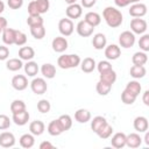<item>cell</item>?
I'll return each mask as SVG.
<instances>
[{
    "instance_id": "6",
    "label": "cell",
    "mask_w": 149,
    "mask_h": 149,
    "mask_svg": "<svg viewBox=\"0 0 149 149\" xmlns=\"http://www.w3.org/2000/svg\"><path fill=\"white\" fill-rule=\"evenodd\" d=\"M147 28H148L147 21L141 17H134L130 21V29H132V33L134 34H139V35L144 34Z\"/></svg>"
},
{
    "instance_id": "43",
    "label": "cell",
    "mask_w": 149,
    "mask_h": 149,
    "mask_svg": "<svg viewBox=\"0 0 149 149\" xmlns=\"http://www.w3.org/2000/svg\"><path fill=\"white\" fill-rule=\"evenodd\" d=\"M139 47L144 52L149 51V35L148 34H143L140 37V40H139Z\"/></svg>"
},
{
    "instance_id": "51",
    "label": "cell",
    "mask_w": 149,
    "mask_h": 149,
    "mask_svg": "<svg viewBox=\"0 0 149 149\" xmlns=\"http://www.w3.org/2000/svg\"><path fill=\"white\" fill-rule=\"evenodd\" d=\"M9 56V49L6 45H0V61L7 59Z\"/></svg>"
},
{
    "instance_id": "35",
    "label": "cell",
    "mask_w": 149,
    "mask_h": 149,
    "mask_svg": "<svg viewBox=\"0 0 149 149\" xmlns=\"http://www.w3.org/2000/svg\"><path fill=\"white\" fill-rule=\"evenodd\" d=\"M22 66H23V63H22V59L20 58H10L6 63V68L9 71H17L22 69Z\"/></svg>"
},
{
    "instance_id": "20",
    "label": "cell",
    "mask_w": 149,
    "mask_h": 149,
    "mask_svg": "<svg viewBox=\"0 0 149 149\" xmlns=\"http://www.w3.org/2000/svg\"><path fill=\"white\" fill-rule=\"evenodd\" d=\"M44 129H45V125L41 120H35V121L30 122V125H29V130H30V133L34 136L42 135L43 132H44Z\"/></svg>"
},
{
    "instance_id": "57",
    "label": "cell",
    "mask_w": 149,
    "mask_h": 149,
    "mask_svg": "<svg viewBox=\"0 0 149 149\" xmlns=\"http://www.w3.org/2000/svg\"><path fill=\"white\" fill-rule=\"evenodd\" d=\"M3 10H5V3H3V2L0 0V14H1Z\"/></svg>"
},
{
    "instance_id": "54",
    "label": "cell",
    "mask_w": 149,
    "mask_h": 149,
    "mask_svg": "<svg viewBox=\"0 0 149 149\" xmlns=\"http://www.w3.org/2000/svg\"><path fill=\"white\" fill-rule=\"evenodd\" d=\"M5 28H7V20L3 16H0V33H2Z\"/></svg>"
},
{
    "instance_id": "24",
    "label": "cell",
    "mask_w": 149,
    "mask_h": 149,
    "mask_svg": "<svg viewBox=\"0 0 149 149\" xmlns=\"http://www.w3.org/2000/svg\"><path fill=\"white\" fill-rule=\"evenodd\" d=\"M41 72L44 78L47 79H52L56 76V68L51 63H45L41 66Z\"/></svg>"
},
{
    "instance_id": "29",
    "label": "cell",
    "mask_w": 149,
    "mask_h": 149,
    "mask_svg": "<svg viewBox=\"0 0 149 149\" xmlns=\"http://www.w3.org/2000/svg\"><path fill=\"white\" fill-rule=\"evenodd\" d=\"M106 123H107V120H106L104 116L98 115V116L93 118V120L91 121V128H92V130L97 134Z\"/></svg>"
},
{
    "instance_id": "12",
    "label": "cell",
    "mask_w": 149,
    "mask_h": 149,
    "mask_svg": "<svg viewBox=\"0 0 149 149\" xmlns=\"http://www.w3.org/2000/svg\"><path fill=\"white\" fill-rule=\"evenodd\" d=\"M15 144V136L10 132H3L0 134V146L3 148H10Z\"/></svg>"
},
{
    "instance_id": "52",
    "label": "cell",
    "mask_w": 149,
    "mask_h": 149,
    "mask_svg": "<svg viewBox=\"0 0 149 149\" xmlns=\"http://www.w3.org/2000/svg\"><path fill=\"white\" fill-rule=\"evenodd\" d=\"M97 3V0H81V6L85 8H91Z\"/></svg>"
},
{
    "instance_id": "45",
    "label": "cell",
    "mask_w": 149,
    "mask_h": 149,
    "mask_svg": "<svg viewBox=\"0 0 149 149\" xmlns=\"http://www.w3.org/2000/svg\"><path fill=\"white\" fill-rule=\"evenodd\" d=\"M50 108H51V105H50L49 100H47V99H41L37 102V109L41 113H48L50 111Z\"/></svg>"
},
{
    "instance_id": "25",
    "label": "cell",
    "mask_w": 149,
    "mask_h": 149,
    "mask_svg": "<svg viewBox=\"0 0 149 149\" xmlns=\"http://www.w3.org/2000/svg\"><path fill=\"white\" fill-rule=\"evenodd\" d=\"M84 20H85L88 24H91L92 27H97V26H99L100 22H101V16H100L98 13H95V12H88V13L85 14Z\"/></svg>"
},
{
    "instance_id": "14",
    "label": "cell",
    "mask_w": 149,
    "mask_h": 149,
    "mask_svg": "<svg viewBox=\"0 0 149 149\" xmlns=\"http://www.w3.org/2000/svg\"><path fill=\"white\" fill-rule=\"evenodd\" d=\"M134 129L139 133H144L148 130L149 123H148V119L146 116H136L134 119Z\"/></svg>"
},
{
    "instance_id": "28",
    "label": "cell",
    "mask_w": 149,
    "mask_h": 149,
    "mask_svg": "<svg viewBox=\"0 0 149 149\" xmlns=\"http://www.w3.org/2000/svg\"><path fill=\"white\" fill-rule=\"evenodd\" d=\"M99 80H102V81H105V83H108V84L113 85V84L115 83V80H116V72H115L113 69L107 70V71L100 73Z\"/></svg>"
},
{
    "instance_id": "53",
    "label": "cell",
    "mask_w": 149,
    "mask_h": 149,
    "mask_svg": "<svg viewBox=\"0 0 149 149\" xmlns=\"http://www.w3.org/2000/svg\"><path fill=\"white\" fill-rule=\"evenodd\" d=\"M55 146L52 143H50L49 141H43L41 144H40V149H54Z\"/></svg>"
},
{
    "instance_id": "1",
    "label": "cell",
    "mask_w": 149,
    "mask_h": 149,
    "mask_svg": "<svg viewBox=\"0 0 149 149\" xmlns=\"http://www.w3.org/2000/svg\"><path fill=\"white\" fill-rule=\"evenodd\" d=\"M102 16H104L107 26L111 28H118L119 26H121V23L123 21L122 13L118 8L112 7V6H108L104 9Z\"/></svg>"
},
{
    "instance_id": "13",
    "label": "cell",
    "mask_w": 149,
    "mask_h": 149,
    "mask_svg": "<svg viewBox=\"0 0 149 149\" xmlns=\"http://www.w3.org/2000/svg\"><path fill=\"white\" fill-rule=\"evenodd\" d=\"M65 13H66V16L69 19H78V17L81 16L83 9H81V6L76 2V3L69 5L68 8H66V10H65Z\"/></svg>"
},
{
    "instance_id": "33",
    "label": "cell",
    "mask_w": 149,
    "mask_h": 149,
    "mask_svg": "<svg viewBox=\"0 0 149 149\" xmlns=\"http://www.w3.org/2000/svg\"><path fill=\"white\" fill-rule=\"evenodd\" d=\"M125 90H126L127 92L134 94L135 97H137V95L141 93L142 87H141V84H140L137 80H130V81L126 85V88H125Z\"/></svg>"
},
{
    "instance_id": "50",
    "label": "cell",
    "mask_w": 149,
    "mask_h": 149,
    "mask_svg": "<svg viewBox=\"0 0 149 149\" xmlns=\"http://www.w3.org/2000/svg\"><path fill=\"white\" fill-rule=\"evenodd\" d=\"M7 5L12 9H19L23 5V0H7Z\"/></svg>"
},
{
    "instance_id": "11",
    "label": "cell",
    "mask_w": 149,
    "mask_h": 149,
    "mask_svg": "<svg viewBox=\"0 0 149 149\" xmlns=\"http://www.w3.org/2000/svg\"><path fill=\"white\" fill-rule=\"evenodd\" d=\"M51 47H52V50L56 52H64L68 49V41L63 36H57L52 40Z\"/></svg>"
},
{
    "instance_id": "17",
    "label": "cell",
    "mask_w": 149,
    "mask_h": 149,
    "mask_svg": "<svg viewBox=\"0 0 149 149\" xmlns=\"http://www.w3.org/2000/svg\"><path fill=\"white\" fill-rule=\"evenodd\" d=\"M106 44H107V38H106V36L102 33H98V34H95L93 36V38H92V45H93L94 49L101 50V49H104L106 47Z\"/></svg>"
},
{
    "instance_id": "47",
    "label": "cell",
    "mask_w": 149,
    "mask_h": 149,
    "mask_svg": "<svg viewBox=\"0 0 149 149\" xmlns=\"http://www.w3.org/2000/svg\"><path fill=\"white\" fill-rule=\"evenodd\" d=\"M10 126V120L7 115L5 114H0V130H5L8 129Z\"/></svg>"
},
{
    "instance_id": "22",
    "label": "cell",
    "mask_w": 149,
    "mask_h": 149,
    "mask_svg": "<svg viewBox=\"0 0 149 149\" xmlns=\"http://www.w3.org/2000/svg\"><path fill=\"white\" fill-rule=\"evenodd\" d=\"M74 119L79 123H86L91 120V113L85 108H79L74 113Z\"/></svg>"
},
{
    "instance_id": "44",
    "label": "cell",
    "mask_w": 149,
    "mask_h": 149,
    "mask_svg": "<svg viewBox=\"0 0 149 149\" xmlns=\"http://www.w3.org/2000/svg\"><path fill=\"white\" fill-rule=\"evenodd\" d=\"M43 17L41 15L37 16H28L27 19V24L29 27H35V26H43Z\"/></svg>"
},
{
    "instance_id": "46",
    "label": "cell",
    "mask_w": 149,
    "mask_h": 149,
    "mask_svg": "<svg viewBox=\"0 0 149 149\" xmlns=\"http://www.w3.org/2000/svg\"><path fill=\"white\" fill-rule=\"evenodd\" d=\"M95 68L98 69L99 73H102V72H105V71H107V70H111V69H112V64H111L108 61H100V62L97 64Z\"/></svg>"
},
{
    "instance_id": "26",
    "label": "cell",
    "mask_w": 149,
    "mask_h": 149,
    "mask_svg": "<svg viewBox=\"0 0 149 149\" xmlns=\"http://www.w3.org/2000/svg\"><path fill=\"white\" fill-rule=\"evenodd\" d=\"M23 69H24V72L27 76L29 77H35L38 72V65L36 62H33V61H28L26 64H23Z\"/></svg>"
},
{
    "instance_id": "9",
    "label": "cell",
    "mask_w": 149,
    "mask_h": 149,
    "mask_svg": "<svg viewBox=\"0 0 149 149\" xmlns=\"http://www.w3.org/2000/svg\"><path fill=\"white\" fill-rule=\"evenodd\" d=\"M12 86L16 91H23L28 87V79L23 74H16L12 79Z\"/></svg>"
},
{
    "instance_id": "15",
    "label": "cell",
    "mask_w": 149,
    "mask_h": 149,
    "mask_svg": "<svg viewBox=\"0 0 149 149\" xmlns=\"http://www.w3.org/2000/svg\"><path fill=\"white\" fill-rule=\"evenodd\" d=\"M111 144L112 147L116 148V149H121L126 146V134L125 133H115L113 136H112V140H111Z\"/></svg>"
},
{
    "instance_id": "56",
    "label": "cell",
    "mask_w": 149,
    "mask_h": 149,
    "mask_svg": "<svg viewBox=\"0 0 149 149\" xmlns=\"http://www.w3.org/2000/svg\"><path fill=\"white\" fill-rule=\"evenodd\" d=\"M144 133H146V135H144V143L147 146H149V133L148 132H144Z\"/></svg>"
},
{
    "instance_id": "5",
    "label": "cell",
    "mask_w": 149,
    "mask_h": 149,
    "mask_svg": "<svg viewBox=\"0 0 149 149\" xmlns=\"http://www.w3.org/2000/svg\"><path fill=\"white\" fill-rule=\"evenodd\" d=\"M30 88L31 91L37 94V95H41V94H44L47 92V88H48V85H47V81L44 80V78H34L30 83Z\"/></svg>"
},
{
    "instance_id": "32",
    "label": "cell",
    "mask_w": 149,
    "mask_h": 149,
    "mask_svg": "<svg viewBox=\"0 0 149 149\" xmlns=\"http://www.w3.org/2000/svg\"><path fill=\"white\" fill-rule=\"evenodd\" d=\"M132 62L134 65H144L148 62V56L144 51H137L133 55Z\"/></svg>"
},
{
    "instance_id": "16",
    "label": "cell",
    "mask_w": 149,
    "mask_h": 149,
    "mask_svg": "<svg viewBox=\"0 0 149 149\" xmlns=\"http://www.w3.org/2000/svg\"><path fill=\"white\" fill-rule=\"evenodd\" d=\"M142 144V139L137 133H132L126 135V146L129 148H139Z\"/></svg>"
},
{
    "instance_id": "38",
    "label": "cell",
    "mask_w": 149,
    "mask_h": 149,
    "mask_svg": "<svg viewBox=\"0 0 149 149\" xmlns=\"http://www.w3.org/2000/svg\"><path fill=\"white\" fill-rule=\"evenodd\" d=\"M22 111H26V104H24V101H22L20 99H16V100H14L10 104V112H12V114L20 113Z\"/></svg>"
},
{
    "instance_id": "4",
    "label": "cell",
    "mask_w": 149,
    "mask_h": 149,
    "mask_svg": "<svg viewBox=\"0 0 149 149\" xmlns=\"http://www.w3.org/2000/svg\"><path fill=\"white\" fill-rule=\"evenodd\" d=\"M58 30L63 36H70L74 30V26H73L72 20L69 17L61 19L58 22Z\"/></svg>"
},
{
    "instance_id": "8",
    "label": "cell",
    "mask_w": 149,
    "mask_h": 149,
    "mask_svg": "<svg viewBox=\"0 0 149 149\" xmlns=\"http://www.w3.org/2000/svg\"><path fill=\"white\" fill-rule=\"evenodd\" d=\"M147 14V6L142 2H135L132 3L129 8V15L133 17H142Z\"/></svg>"
},
{
    "instance_id": "40",
    "label": "cell",
    "mask_w": 149,
    "mask_h": 149,
    "mask_svg": "<svg viewBox=\"0 0 149 149\" xmlns=\"http://www.w3.org/2000/svg\"><path fill=\"white\" fill-rule=\"evenodd\" d=\"M136 98H137V97H135L134 94L127 92L126 90H123L122 93H121V100H122V102L126 104V105H133V104L135 102Z\"/></svg>"
},
{
    "instance_id": "30",
    "label": "cell",
    "mask_w": 149,
    "mask_h": 149,
    "mask_svg": "<svg viewBox=\"0 0 149 149\" xmlns=\"http://www.w3.org/2000/svg\"><path fill=\"white\" fill-rule=\"evenodd\" d=\"M47 129H48V133H49L51 136H58V135H61V134L63 133V129H62V127H61L58 120H52V121H50Z\"/></svg>"
},
{
    "instance_id": "21",
    "label": "cell",
    "mask_w": 149,
    "mask_h": 149,
    "mask_svg": "<svg viewBox=\"0 0 149 149\" xmlns=\"http://www.w3.org/2000/svg\"><path fill=\"white\" fill-rule=\"evenodd\" d=\"M19 57L22 61H31L35 57V50L31 47H21L19 49Z\"/></svg>"
},
{
    "instance_id": "10",
    "label": "cell",
    "mask_w": 149,
    "mask_h": 149,
    "mask_svg": "<svg viewBox=\"0 0 149 149\" xmlns=\"http://www.w3.org/2000/svg\"><path fill=\"white\" fill-rule=\"evenodd\" d=\"M121 55V49L119 45L116 44H109L107 47H105V56L107 59L109 61H115L120 57Z\"/></svg>"
},
{
    "instance_id": "7",
    "label": "cell",
    "mask_w": 149,
    "mask_h": 149,
    "mask_svg": "<svg viewBox=\"0 0 149 149\" xmlns=\"http://www.w3.org/2000/svg\"><path fill=\"white\" fill-rule=\"evenodd\" d=\"M76 29H77V33H78L79 36H81V37H88V36H91L93 34L94 27H92L91 24H88L85 20H81V21H79L77 23Z\"/></svg>"
},
{
    "instance_id": "49",
    "label": "cell",
    "mask_w": 149,
    "mask_h": 149,
    "mask_svg": "<svg viewBox=\"0 0 149 149\" xmlns=\"http://www.w3.org/2000/svg\"><path fill=\"white\" fill-rule=\"evenodd\" d=\"M135 2H140V0H114V3L122 8V7H126V6H129L132 3H135Z\"/></svg>"
},
{
    "instance_id": "48",
    "label": "cell",
    "mask_w": 149,
    "mask_h": 149,
    "mask_svg": "<svg viewBox=\"0 0 149 149\" xmlns=\"http://www.w3.org/2000/svg\"><path fill=\"white\" fill-rule=\"evenodd\" d=\"M28 14L29 16H37V15H41L38 13V9H37V6H36V2L35 0L30 1L29 5H28Z\"/></svg>"
},
{
    "instance_id": "18",
    "label": "cell",
    "mask_w": 149,
    "mask_h": 149,
    "mask_svg": "<svg viewBox=\"0 0 149 149\" xmlns=\"http://www.w3.org/2000/svg\"><path fill=\"white\" fill-rule=\"evenodd\" d=\"M12 120L16 126H24L29 121V113L27 112V109L22 111L20 113H15V114H13Z\"/></svg>"
},
{
    "instance_id": "27",
    "label": "cell",
    "mask_w": 149,
    "mask_h": 149,
    "mask_svg": "<svg viewBox=\"0 0 149 149\" xmlns=\"http://www.w3.org/2000/svg\"><path fill=\"white\" fill-rule=\"evenodd\" d=\"M129 73L134 79H140L146 76L147 70H146L144 65H133L129 70Z\"/></svg>"
},
{
    "instance_id": "55",
    "label": "cell",
    "mask_w": 149,
    "mask_h": 149,
    "mask_svg": "<svg viewBox=\"0 0 149 149\" xmlns=\"http://www.w3.org/2000/svg\"><path fill=\"white\" fill-rule=\"evenodd\" d=\"M142 100H143V104L146 106H149V91H144L143 93V97H142Z\"/></svg>"
},
{
    "instance_id": "31",
    "label": "cell",
    "mask_w": 149,
    "mask_h": 149,
    "mask_svg": "<svg viewBox=\"0 0 149 149\" xmlns=\"http://www.w3.org/2000/svg\"><path fill=\"white\" fill-rule=\"evenodd\" d=\"M35 144V139H34V135L30 133V134H23L21 137H20V146L22 148H26V149H29L31 148Z\"/></svg>"
},
{
    "instance_id": "39",
    "label": "cell",
    "mask_w": 149,
    "mask_h": 149,
    "mask_svg": "<svg viewBox=\"0 0 149 149\" xmlns=\"http://www.w3.org/2000/svg\"><path fill=\"white\" fill-rule=\"evenodd\" d=\"M112 133H113V127L107 122V123L97 133V135H98L100 139L105 140V139H108V137L112 135Z\"/></svg>"
},
{
    "instance_id": "41",
    "label": "cell",
    "mask_w": 149,
    "mask_h": 149,
    "mask_svg": "<svg viewBox=\"0 0 149 149\" xmlns=\"http://www.w3.org/2000/svg\"><path fill=\"white\" fill-rule=\"evenodd\" d=\"M27 43V35L23 33V31H20V30H16L15 31V40H14V44L19 45V47H22Z\"/></svg>"
},
{
    "instance_id": "23",
    "label": "cell",
    "mask_w": 149,
    "mask_h": 149,
    "mask_svg": "<svg viewBox=\"0 0 149 149\" xmlns=\"http://www.w3.org/2000/svg\"><path fill=\"white\" fill-rule=\"evenodd\" d=\"M15 29L13 28H5L2 31V41L5 44L7 45H12L14 44V40H15Z\"/></svg>"
},
{
    "instance_id": "37",
    "label": "cell",
    "mask_w": 149,
    "mask_h": 149,
    "mask_svg": "<svg viewBox=\"0 0 149 149\" xmlns=\"http://www.w3.org/2000/svg\"><path fill=\"white\" fill-rule=\"evenodd\" d=\"M30 34L36 40H42L45 36V28L43 26H35L30 27Z\"/></svg>"
},
{
    "instance_id": "36",
    "label": "cell",
    "mask_w": 149,
    "mask_h": 149,
    "mask_svg": "<svg viewBox=\"0 0 149 149\" xmlns=\"http://www.w3.org/2000/svg\"><path fill=\"white\" fill-rule=\"evenodd\" d=\"M95 90H97L98 94H100V95H107L111 92V90H112V85L108 84V83H105L102 80H99L97 83Z\"/></svg>"
},
{
    "instance_id": "3",
    "label": "cell",
    "mask_w": 149,
    "mask_h": 149,
    "mask_svg": "<svg viewBox=\"0 0 149 149\" xmlns=\"http://www.w3.org/2000/svg\"><path fill=\"white\" fill-rule=\"evenodd\" d=\"M135 43V34L129 31V30H125L120 34L119 36V44L125 48V49H128V48H132Z\"/></svg>"
},
{
    "instance_id": "2",
    "label": "cell",
    "mask_w": 149,
    "mask_h": 149,
    "mask_svg": "<svg viewBox=\"0 0 149 149\" xmlns=\"http://www.w3.org/2000/svg\"><path fill=\"white\" fill-rule=\"evenodd\" d=\"M80 57L78 55H73V54H70V55H62L58 57L57 59V65L61 68V69H73V68H77L79 64H80Z\"/></svg>"
},
{
    "instance_id": "34",
    "label": "cell",
    "mask_w": 149,
    "mask_h": 149,
    "mask_svg": "<svg viewBox=\"0 0 149 149\" xmlns=\"http://www.w3.org/2000/svg\"><path fill=\"white\" fill-rule=\"evenodd\" d=\"M57 120H58L63 132H66V130H69L72 127V119H71V116L69 114H63Z\"/></svg>"
},
{
    "instance_id": "19",
    "label": "cell",
    "mask_w": 149,
    "mask_h": 149,
    "mask_svg": "<svg viewBox=\"0 0 149 149\" xmlns=\"http://www.w3.org/2000/svg\"><path fill=\"white\" fill-rule=\"evenodd\" d=\"M79 65H80V69H81L83 72L90 73V72H92L95 69L97 63H95V61L92 57H86L83 61H80V64Z\"/></svg>"
},
{
    "instance_id": "58",
    "label": "cell",
    "mask_w": 149,
    "mask_h": 149,
    "mask_svg": "<svg viewBox=\"0 0 149 149\" xmlns=\"http://www.w3.org/2000/svg\"><path fill=\"white\" fill-rule=\"evenodd\" d=\"M66 3H69V5H71V3H76V1L77 0H64Z\"/></svg>"
},
{
    "instance_id": "42",
    "label": "cell",
    "mask_w": 149,
    "mask_h": 149,
    "mask_svg": "<svg viewBox=\"0 0 149 149\" xmlns=\"http://www.w3.org/2000/svg\"><path fill=\"white\" fill-rule=\"evenodd\" d=\"M35 2H36V6H37L40 14H44L49 10V7H50L49 0H35Z\"/></svg>"
}]
</instances>
